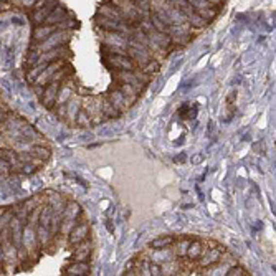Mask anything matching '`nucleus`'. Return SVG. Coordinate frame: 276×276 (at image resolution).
Segmentation results:
<instances>
[{"label": "nucleus", "mask_w": 276, "mask_h": 276, "mask_svg": "<svg viewBox=\"0 0 276 276\" xmlns=\"http://www.w3.org/2000/svg\"><path fill=\"white\" fill-rule=\"evenodd\" d=\"M101 109L108 119H118L119 116H121V113L114 108V104L109 101V98L106 96V94H101Z\"/></svg>", "instance_id": "obj_13"}, {"label": "nucleus", "mask_w": 276, "mask_h": 276, "mask_svg": "<svg viewBox=\"0 0 276 276\" xmlns=\"http://www.w3.org/2000/svg\"><path fill=\"white\" fill-rule=\"evenodd\" d=\"M65 80H67V78H65ZM65 80L50 81L48 85H45V89H43V94L40 96V101H42V104L47 109H53V104H55V100H56V94H58L61 85H63Z\"/></svg>", "instance_id": "obj_3"}, {"label": "nucleus", "mask_w": 276, "mask_h": 276, "mask_svg": "<svg viewBox=\"0 0 276 276\" xmlns=\"http://www.w3.org/2000/svg\"><path fill=\"white\" fill-rule=\"evenodd\" d=\"M76 126H78V127H89V126H93V124H91V119H89L88 113H86L85 109H80V113H78V116H76Z\"/></svg>", "instance_id": "obj_17"}, {"label": "nucleus", "mask_w": 276, "mask_h": 276, "mask_svg": "<svg viewBox=\"0 0 276 276\" xmlns=\"http://www.w3.org/2000/svg\"><path fill=\"white\" fill-rule=\"evenodd\" d=\"M28 152H30L35 159H42V160H45V162L50 159V149H48L47 146H35L34 144Z\"/></svg>", "instance_id": "obj_14"}, {"label": "nucleus", "mask_w": 276, "mask_h": 276, "mask_svg": "<svg viewBox=\"0 0 276 276\" xmlns=\"http://www.w3.org/2000/svg\"><path fill=\"white\" fill-rule=\"evenodd\" d=\"M7 114H9V111H7V109H0V122H2L3 119H5Z\"/></svg>", "instance_id": "obj_19"}, {"label": "nucleus", "mask_w": 276, "mask_h": 276, "mask_svg": "<svg viewBox=\"0 0 276 276\" xmlns=\"http://www.w3.org/2000/svg\"><path fill=\"white\" fill-rule=\"evenodd\" d=\"M0 157L5 160V164L10 169V174H22V160L18 159L17 151L14 149H2L0 151Z\"/></svg>", "instance_id": "obj_5"}, {"label": "nucleus", "mask_w": 276, "mask_h": 276, "mask_svg": "<svg viewBox=\"0 0 276 276\" xmlns=\"http://www.w3.org/2000/svg\"><path fill=\"white\" fill-rule=\"evenodd\" d=\"M88 237H89V224L88 222H80V224H76L71 230H69L68 243H69V246H73V245H76V243L86 240Z\"/></svg>", "instance_id": "obj_6"}, {"label": "nucleus", "mask_w": 276, "mask_h": 276, "mask_svg": "<svg viewBox=\"0 0 276 276\" xmlns=\"http://www.w3.org/2000/svg\"><path fill=\"white\" fill-rule=\"evenodd\" d=\"M113 80H118L119 83L131 85L139 94H142L147 88V85H144L142 81L134 75V71H127V69H118V71H114Z\"/></svg>", "instance_id": "obj_1"}, {"label": "nucleus", "mask_w": 276, "mask_h": 276, "mask_svg": "<svg viewBox=\"0 0 276 276\" xmlns=\"http://www.w3.org/2000/svg\"><path fill=\"white\" fill-rule=\"evenodd\" d=\"M106 96L109 98V101L113 103V104H114V108H116V109H118L121 114H124V113H127V111L131 109L129 106H127V103H126V100H124V96H122L119 89L109 88V91L106 93Z\"/></svg>", "instance_id": "obj_10"}, {"label": "nucleus", "mask_w": 276, "mask_h": 276, "mask_svg": "<svg viewBox=\"0 0 276 276\" xmlns=\"http://www.w3.org/2000/svg\"><path fill=\"white\" fill-rule=\"evenodd\" d=\"M226 248L225 246H222L220 243H218L217 246H212V248H207L204 251V255L197 259V265H199L200 268H210V266H213V265H217L218 261H220V257H222V253H224Z\"/></svg>", "instance_id": "obj_2"}, {"label": "nucleus", "mask_w": 276, "mask_h": 276, "mask_svg": "<svg viewBox=\"0 0 276 276\" xmlns=\"http://www.w3.org/2000/svg\"><path fill=\"white\" fill-rule=\"evenodd\" d=\"M174 242H175V235H160V237L151 240L146 246L149 250H162V248H169V246H172L174 245Z\"/></svg>", "instance_id": "obj_12"}, {"label": "nucleus", "mask_w": 276, "mask_h": 276, "mask_svg": "<svg viewBox=\"0 0 276 276\" xmlns=\"http://www.w3.org/2000/svg\"><path fill=\"white\" fill-rule=\"evenodd\" d=\"M48 63H40V65H34V67H30V69H28V73H27V81L30 85H34L35 83V80H36V76L40 75V73L43 71V68L47 67Z\"/></svg>", "instance_id": "obj_15"}, {"label": "nucleus", "mask_w": 276, "mask_h": 276, "mask_svg": "<svg viewBox=\"0 0 276 276\" xmlns=\"http://www.w3.org/2000/svg\"><path fill=\"white\" fill-rule=\"evenodd\" d=\"M144 73H146V75H151V76H154L155 73H159V69H160V63L159 61H155V60H149L147 61L146 65H144V67L141 68Z\"/></svg>", "instance_id": "obj_16"}, {"label": "nucleus", "mask_w": 276, "mask_h": 276, "mask_svg": "<svg viewBox=\"0 0 276 276\" xmlns=\"http://www.w3.org/2000/svg\"><path fill=\"white\" fill-rule=\"evenodd\" d=\"M63 275H89L91 273V266L88 261H69L67 266L61 270Z\"/></svg>", "instance_id": "obj_11"}, {"label": "nucleus", "mask_w": 276, "mask_h": 276, "mask_svg": "<svg viewBox=\"0 0 276 276\" xmlns=\"http://www.w3.org/2000/svg\"><path fill=\"white\" fill-rule=\"evenodd\" d=\"M207 242L204 240H199V238H193V240L189 243L187 246V251H185V258L190 259V261H197L202 255H204V251L207 250Z\"/></svg>", "instance_id": "obj_8"}, {"label": "nucleus", "mask_w": 276, "mask_h": 276, "mask_svg": "<svg viewBox=\"0 0 276 276\" xmlns=\"http://www.w3.org/2000/svg\"><path fill=\"white\" fill-rule=\"evenodd\" d=\"M93 251V243L88 242V238L75 245V251L71 255V261H89Z\"/></svg>", "instance_id": "obj_7"}, {"label": "nucleus", "mask_w": 276, "mask_h": 276, "mask_svg": "<svg viewBox=\"0 0 276 276\" xmlns=\"http://www.w3.org/2000/svg\"><path fill=\"white\" fill-rule=\"evenodd\" d=\"M225 275H228V276H245V275H250V273H248V270H246V268H243V266L235 263V265L226 268Z\"/></svg>", "instance_id": "obj_18"}, {"label": "nucleus", "mask_w": 276, "mask_h": 276, "mask_svg": "<svg viewBox=\"0 0 276 276\" xmlns=\"http://www.w3.org/2000/svg\"><path fill=\"white\" fill-rule=\"evenodd\" d=\"M58 25H47V23H40V25H34V34H32V43H40L47 40L53 32L58 30Z\"/></svg>", "instance_id": "obj_9"}, {"label": "nucleus", "mask_w": 276, "mask_h": 276, "mask_svg": "<svg viewBox=\"0 0 276 276\" xmlns=\"http://www.w3.org/2000/svg\"><path fill=\"white\" fill-rule=\"evenodd\" d=\"M80 109H81V98L73 93L69 96V100L67 101V113H65V122L69 127L76 126V116L80 113Z\"/></svg>", "instance_id": "obj_4"}]
</instances>
